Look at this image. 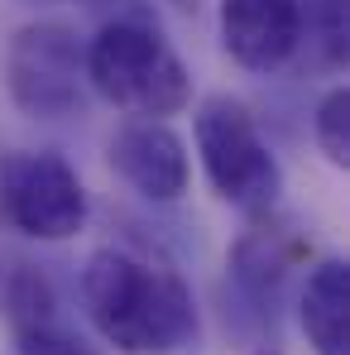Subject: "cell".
<instances>
[{
  "instance_id": "obj_1",
  "label": "cell",
  "mask_w": 350,
  "mask_h": 355,
  "mask_svg": "<svg viewBox=\"0 0 350 355\" xmlns=\"http://www.w3.org/2000/svg\"><path fill=\"white\" fill-rule=\"evenodd\" d=\"M82 302L96 336L120 355H177L202 331L192 288L168 259L101 245L82 269Z\"/></svg>"
},
{
  "instance_id": "obj_2",
  "label": "cell",
  "mask_w": 350,
  "mask_h": 355,
  "mask_svg": "<svg viewBox=\"0 0 350 355\" xmlns=\"http://www.w3.org/2000/svg\"><path fill=\"white\" fill-rule=\"evenodd\" d=\"M87 87L130 120H168L192 106V72L144 19H111L87 44Z\"/></svg>"
},
{
  "instance_id": "obj_3",
  "label": "cell",
  "mask_w": 350,
  "mask_h": 355,
  "mask_svg": "<svg viewBox=\"0 0 350 355\" xmlns=\"http://www.w3.org/2000/svg\"><path fill=\"white\" fill-rule=\"evenodd\" d=\"M192 130H197V154H202V168L211 178L216 197L245 216H269L283 192V168L269 139L259 135V120L250 116V106L226 92L207 96L197 106Z\"/></svg>"
},
{
  "instance_id": "obj_4",
  "label": "cell",
  "mask_w": 350,
  "mask_h": 355,
  "mask_svg": "<svg viewBox=\"0 0 350 355\" xmlns=\"http://www.w3.org/2000/svg\"><path fill=\"white\" fill-rule=\"evenodd\" d=\"M5 92L34 120L77 116L87 101V44L62 19H29L5 44Z\"/></svg>"
},
{
  "instance_id": "obj_5",
  "label": "cell",
  "mask_w": 350,
  "mask_h": 355,
  "mask_svg": "<svg viewBox=\"0 0 350 355\" xmlns=\"http://www.w3.org/2000/svg\"><path fill=\"white\" fill-rule=\"evenodd\" d=\"M0 216L19 236L58 245L87 226V187L62 154L15 149L0 164Z\"/></svg>"
},
{
  "instance_id": "obj_6",
  "label": "cell",
  "mask_w": 350,
  "mask_h": 355,
  "mask_svg": "<svg viewBox=\"0 0 350 355\" xmlns=\"http://www.w3.org/2000/svg\"><path fill=\"white\" fill-rule=\"evenodd\" d=\"M106 164L149 202H177L192 182L187 144L168 120H125L106 144Z\"/></svg>"
},
{
  "instance_id": "obj_7",
  "label": "cell",
  "mask_w": 350,
  "mask_h": 355,
  "mask_svg": "<svg viewBox=\"0 0 350 355\" xmlns=\"http://www.w3.org/2000/svg\"><path fill=\"white\" fill-rule=\"evenodd\" d=\"M221 49L245 72H274L302 49V0H221Z\"/></svg>"
},
{
  "instance_id": "obj_8",
  "label": "cell",
  "mask_w": 350,
  "mask_h": 355,
  "mask_svg": "<svg viewBox=\"0 0 350 355\" xmlns=\"http://www.w3.org/2000/svg\"><path fill=\"white\" fill-rule=\"evenodd\" d=\"M0 312L10 327V355H96L62 317L58 293L39 269L5 274Z\"/></svg>"
},
{
  "instance_id": "obj_9",
  "label": "cell",
  "mask_w": 350,
  "mask_h": 355,
  "mask_svg": "<svg viewBox=\"0 0 350 355\" xmlns=\"http://www.w3.org/2000/svg\"><path fill=\"white\" fill-rule=\"evenodd\" d=\"M302 331L317 355H350V264L322 259L302 288Z\"/></svg>"
},
{
  "instance_id": "obj_10",
  "label": "cell",
  "mask_w": 350,
  "mask_h": 355,
  "mask_svg": "<svg viewBox=\"0 0 350 355\" xmlns=\"http://www.w3.org/2000/svg\"><path fill=\"white\" fill-rule=\"evenodd\" d=\"M297 259H302V240L292 236L288 226H274V221H269V226H254L231 254L235 279H240L245 288H254V293L279 288L283 274H288Z\"/></svg>"
},
{
  "instance_id": "obj_11",
  "label": "cell",
  "mask_w": 350,
  "mask_h": 355,
  "mask_svg": "<svg viewBox=\"0 0 350 355\" xmlns=\"http://www.w3.org/2000/svg\"><path fill=\"white\" fill-rule=\"evenodd\" d=\"M312 135H317V149L326 154V164L346 168L350 164V92L346 87H331V92L317 101Z\"/></svg>"
},
{
  "instance_id": "obj_12",
  "label": "cell",
  "mask_w": 350,
  "mask_h": 355,
  "mask_svg": "<svg viewBox=\"0 0 350 355\" xmlns=\"http://www.w3.org/2000/svg\"><path fill=\"white\" fill-rule=\"evenodd\" d=\"M302 39L317 44L326 67L346 62V0H307L302 10Z\"/></svg>"
},
{
  "instance_id": "obj_13",
  "label": "cell",
  "mask_w": 350,
  "mask_h": 355,
  "mask_svg": "<svg viewBox=\"0 0 350 355\" xmlns=\"http://www.w3.org/2000/svg\"><path fill=\"white\" fill-rule=\"evenodd\" d=\"M254 355H279V351H254Z\"/></svg>"
},
{
  "instance_id": "obj_14",
  "label": "cell",
  "mask_w": 350,
  "mask_h": 355,
  "mask_svg": "<svg viewBox=\"0 0 350 355\" xmlns=\"http://www.w3.org/2000/svg\"><path fill=\"white\" fill-rule=\"evenodd\" d=\"M0 288H5V269H0Z\"/></svg>"
}]
</instances>
